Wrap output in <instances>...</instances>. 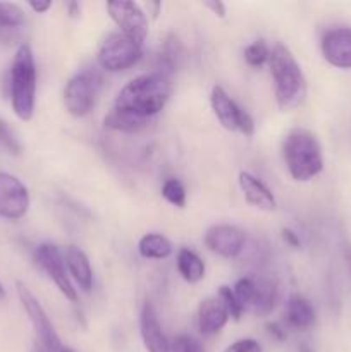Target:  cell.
Here are the masks:
<instances>
[{
    "mask_svg": "<svg viewBox=\"0 0 351 352\" xmlns=\"http://www.w3.org/2000/svg\"><path fill=\"white\" fill-rule=\"evenodd\" d=\"M203 243L212 253L224 258H236L244 248V232L236 226L219 223L206 229Z\"/></svg>",
    "mask_w": 351,
    "mask_h": 352,
    "instance_id": "7c38bea8",
    "label": "cell"
},
{
    "mask_svg": "<svg viewBox=\"0 0 351 352\" xmlns=\"http://www.w3.org/2000/svg\"><path fill=\"white\" fill-rule=\"evenodd\" d=\"M102 78L95 71H83L72 76L64 88V105L71 116L85 117L95 105Z\"/></svg>",
    "mask_w": 351,
    "mask_h": 352,
    "instance_id": "8992f818",
    "label": "cell"
},
{
    "mask_svg": "<svg viewBox=\"0 0 351 352\" xmlns=\"http://www.w3.org/2000/svg\"><path fill=\"white\" fill-rule=\"evenodd\" d=\"M10 103L21 120H31L36 102V64L30 45L23 43L16 50L9 76Z\"/></svg>",
    "mask_w": 351,
    "mask_h": 352,
    "instance_id": "277c9868",
    "label": "cell"
},
{
    "mask_svg": "<svg viewBox=\"0 0 351 352\" xmlns=\"http://www.w3.org/2000/svg\"><path fill=\"white\" fill-rule=\"evenodd\" d=\"M277 302V289L275 284L270 280H260L257 282V296H255L253 308L251 313L255 315H268L272 309L275 308Z\"/></svg>",
    "mask_w": 351,
    "mask_h": 352,
    "instance_id": "7402d4cb",
    "label": "cell"
},
{
    "mask_svg": "<svg viewBox=\"0 0 351 352\" xmlns=\"http://www.w3.org/2000/svg\"><path fill=\"white\" fill-rule=\"evenodd\" d=\"M0 144H2L3 148H7L10 153H14V155L21 153L19 141H17V138L14 136V133L10 131V127L7 126L6 120H2V119H0Z\"/></svg>",
    "mask_w": 351,
    "mask_h": 352,
    "instance_id": "f1b7e54d",
    "label": "cell"
},
{
    "mask_svg": "<svg viewBox=\"0 0 351 352\" xmlns=\"http://www.w3.org/2000/svg\"><path fill=\"white\" fill-rule=\"evenodd\" d=\"M69 12H71V17H78V14H79V3H76V2L69 3Z\"/></svg>",
    "mask_w": 351,
    "mask_h": 352,
    "instance_id": "e575fe53",
    "label": "cell"
},
{
    "mask_svg": "<svg viewBox=\"0 0 351 352\" xmlns=\"http://www.w3.org/2000/svg\"><path fill=\"white\" fill-rule=\"evenodd\" d=\"M203 6L212 10V14L219 16L220 19L226 17V3H222L220 0H209V2H203Z\"/></svg>",
    "mask_w": 351,
    "mask_h": 352,
    "instance_id": "4dcf8cb0",
    "label": "cell"
},
{
    "mask_svg": "<svg viewBox=\"0 0 351 352\" xmlns=\"http://www.w3.org/2000/svg\"><path fill=\"white\" fill-rule=\"evenodd\" d=\"M103 124L114 131L133 134V133H140L141 129H145V127L148 126V120L140 119V117L136 116H131V113L123 112V110L112 109L109 113H107L105 119H103Z\"/></svg>",
    "mask_w": 351,
    "mask_h": 352,
    "instance_id": "44dd1931",
    "label": "cell"
},
{
    "mask_svg": "<svg viewBox=\"0 0 351 352\" xmlns=\"http://www.w3.org/2000/svg\"><path fill=\"white\" fill-rule=\"evenodd\" d=\"M61 352H74L72 349H69V347H62Z\"/></svg>",
    "mask_w": 351,
    "mask_h": 352,
    "instance_id": "f35d334b",
    "label": "cell"
},
{
    "mask_svg": "<svg viewBox=\"0 0 351 352\" xmlns=\"http://www.w3.org/2000/svg\"><path fill=\"white\" fill-rule=\"evenodd\" d=\"M270 72L275 86V102L279 109L289 112L303 103L306 96V79L298 60L288 47L277 45L270 52Z\"/></svg>",
    "mask_w": 351,
    "mask_h": 352,
    "instance_id": "7a4b0ae2",
    "label": "cell"
},
{
    "mask_svg": "<svg viewBox=\"0 0 351 352\" xmlns=\"http://www.w3.org/2000/svg\"><path fill=\"white\" fill-rule=\"evenodd\" d=\"M30 7L34 10V12L41 14V12H47V10L50 9L52 2H30Z\"/></svg>",
    "mask_w": 351,
    "mask_h": 352,
    "instance_id": "836d02e7",
    "label": "cell"
},
{
    "mask_svg": "<svg viewBox=\"0 0 351 352\" xmlns=\"http://www.w3.org/2000/svg\"><path fill=\"white\" fill-rule=\"evenodd\" d=\"M107 10L114 23L120 28V33L133 38L138 43H143L148 34V21L136 2L114 0V2H107Z\"/></svg>",
    "mask_w": 351,
    "mask_h": 352,
    "instance_id": "8fae6325",
    "label": "cell"
},
{
    "mask_svg": "<svg viewBox=\"0 0 351 352\" xmlns=\"http://www.w3.org/2000/svg\"><path fill=\"white\" fill-rule=\"evenodd\" d=\"M172 82L164 72L143 74L131 79L117 95L114 109L136 116L140 119H150L157 116L171 98Z\"/></svg>",
    "mask_w": 351,
    "mask_h": 352,
    "instance_id": "6da1fadb",
    "label": "cell"
},
{
    "mask_svg": "<svg viewBox=\"0 0 351 352\" xmlns=\"http://www.w3.org/2000/svg\"><path fill=\"white\" fill-rule=\"evenodd\" d=\"M178 270L189 284H196L205 277V261L191 250H181L178 253Z\"/></svg>",
    "mask_w": 351,
    "mask_h": 352,
    "instance_id": "ffe728a7",
    "label": "cell"
},
{
    "mask_svg": "<svg viewBox=\"0 0 351 352\" xmlns=\"http://www.w3.org/2000/svg\"><path fill=\"white\" fill-rule=\"evenodd\" d=\"M229 311L219 296L206 298L198 306V329L203 336H215L226 327Z\"/></svg>",
    "mask_w": 351,
    "mask_h": 352,
    "instance_id": "9a60e30c",
    "label": "cell"
},
{
    "mask_svg": "<svg viewBox=\"0 0 351 352\" xmlns=\"http://www.w3.org/2000/svg\"><path fill=\"white\" fill-rule=\"evenodd\" d=\"M234 296H236L237 302L243 308V311H250L253 308L255 296H257V282L253 278H240L233 287Z\"/></svg>",
    "mask_w": 351,
    "mask_h": 352,
    "instance_id": "603a6c76",
    "label": "cell"
},
{
    "mask_svg": "<svg viewBox=\"0 0 351 352\" xmlns=\"http://www.w3.org/2000/svg\"><path fill=\"white\" fill-rule=\"evenodd\" d=\"M3 299H6V289H3L2 282H0V302H2Z\"/></svg>",
    "mask_w": 351,
    "mask_h": 352,
    "instance_id": "74e56055",
    "label": "cell"
},
{
    "mask_svg": "<svg viewBox=\"0 0 351 352\" xmlns=\"http://www.w3.org/2000/svg\"><path fill=\"white\" fill-rule=\"evenodd\" d=\"M281 236L282 239H284L286 244H289L291 248H298L299 246V237L296 236V232H292L291 229H282L281 230Z\"/></svg>",
    "mask_w": 351,
    "mask_h": 352,
    "instance_id": "1f68e13d",
    "label": "cell"
},
{
    "mask_svg": "<svg viewBox=\"0 0 351 352\" xmlns=\"http://www.w3.org/2000/svg\"><path fill=\"white\" fill-rule=\"evenodd\" d=\"M162 196L167 199L171 205L178 206V208H184L186 206V189L181 181L178 179H167L162 186Z\"/></svg>",
    "mask_w": 351,
    "mask_h": 352,
    "instance_id": "cb8c5ba5",
    "label": "cell"
},
{
    "mask_svg": "<svg viewBox=\"0 0 351 352\" xmlns=\"http://www.w3.org/2000/svg\"><path fill=\"white\" fill-rule=\"evenodd\" d=\"M268 58H270V50H268V47L265 45V41L257 40L244 48V60H246V64L251 65V67H260V65H264Z\"/></svg>",
    "mask_w": 351,
    "mask_h": 352,
    "instance_id": "484cf974",
    "label": "cell"
},
{
    "mask_svg": "<svg viewBox=\"0 0 351 352\" xmlns=\"http://www.w3.org/2000/svg\"><path fill=\"white\" fill-rule=\"evenodd\" d=\"M30 210L26 186L9 172L0 170V219L19 220Z\"/></svg>",
    "mask_w": 351,
    "mask_h": 352,
    "instance_id": "30bf717a",
    "label": "cell"
},
{
    "mask_svg": "<svg viewBox=\"0 0 351 352\" xmlns=\"http://www.w3.org/2000/svg\"><path fill=\"white\" fill-rule=\"evenodd\" d=\"M301 352H310V351L306 349V347H301Z\"/></svg>",
    "mask_w": 351,
    "mask_h": 352,
    "instance_id": "ab89813d",
    "label": "cell"
},
{
    "mask_svg": "<svg viewBox=\"0 0 351 352\" xmlns=\"http://www.w3.org/2000/svg\"><path fill=\"white\" fill-rule=\"evenodd\" d=\"M65 265H67L69 275H72L79 287L85 292H89L93 287V270L89 265L88 256L83 250L76 246H67L65 250Z\"/></svg>",
    "mask_w": 351,
    "mask_h": 352,
    "instance_id": "e0dca14e",
    "label": "cell"
},
{
    "mask_svg": "<svg viewBox=\"0 0 351 352\" xmlns=\"http://www.w3.org/2000/svg\"><path fill=\"white\" fill-rule=\"evenodd\" d=\"M322 55L330 65L351 69V28H334L322 38Z\"/></svg>",
    "mask_w": 351,
    "mask_h": 352,
    "instance_id": "4fadbf2b",
    "label": "cell"
},
{
    "mask_svg": "<svg viewBox=\"0 0 351 352\" xmlns=\"http://www.w3.org/2000/svg\"><path fill=\"white\" fill-rule=\"evenodd\" d=\"M31 352H50V351H48L47 347L41 346L40 342H34V344H33V349H31Z\"/></svg>",
    "mask_w": 351,
    "mask_h": 352,
    "instance_id": "d590c367",
    "label": "cell"
},
{
    "mask_svg": "<svg viewBox=\"0 0 351 352\" xmlns=\"http://www.w3.org/2000/svg\"><path fill=\"white\" fill-rule=\"evenodd\" d=\"M140 332L145 349L148 352H171V344L162 332V325L157 318L151 302H145L140 315Z\"/></svg>",
    "mask_w": 351,
    "mask_h": 352,
    "instance_id": "5bb4252c",
    "label": "cell"
},
{
    "mask_svg": "<svg viewBox=\"0 0 351 352\" xmlns=\"http://www.w3.org/2000/svg\"><path fill=\"white\" fill-rule=\"evenodd\" d=\"M171 352H205V349L198 339L182 333L171 342Z\"/></svg>",
    "mask_w": 351,
    "mask_h": 352,
    "instance_id": "83f0119b",
    "label": "cell"
},
{
    "mask_svg": "<svg viewBox=\"0 0 351 352\" xmlns=\"http://www.w3.org/2000/svg\"><path fill=\"white\" fill-rule=\"evenodd\" d=\"M138 251L147 260H164V258L171 256L172 244L162 234L150 232L141 237L140 243H138Z\"/></svg>",
    "mask_w": 351,
    "mask_h": 352,
    "instance_id": "d6986e66",
    "label": "cell"
},
{
    "mask_svg": "<svg viewBox=\"0 0 351 352\" xmlns=\"http://www.w3.org/2000/svg\"><path fill=\"white\" fill-rule=\"evenodd\" d=\"M237 181H240V188L241 191H243L246 203H250L255 208L264 210V212H272V210H275L277 203H275L274 195H272L270 189H268L260 179L255 177L250 172L241 170Z\"/></svg>",
    "mask_w": 351,
    "mask_h": 352,
    "instance_id": "2e32d148",
    "label": "cell"
},
{
    "mask_svg": "<svg viewBox=\"0 0 351 352\" xmlns=\"http://www.w3.org/2000/svg\"><path fill=\"white\" fill-rule=\"evenodd\" d=\"M282 157L295 181L306 182L323 168L322 146L315 134L303 127L291 129L282 143Z\"/></svg>",
    "mask_w": 351,
    "mask_h": 352,
    "instance_id": "3957f363",
    "label": "cell"
},
{
    "mask_svg": "<svg viewBox=\"0 0 351 352\" xmlns=\"http://www.w3.org/2000/svg\"><path fill=\"white\" fill-rule=\"evenodd\" d=\"M210 105L213 113L222 124L224 129L231 133H241L244 136H251L255 133V122L246 110L241 109L222 86H213L210 93Z\"/></svg>",
    "mask_w": 351,
    "mask_h": 352,
    "instance_id": "ba28073f",
    "label": "cell"
},
{
    "mask_svg": "<svg viewBox=\"0 0 351 352\" xmlns=\"http://www.w3.org/2000/svg\"><path fill=\"white\" fill-rule=\"evenodd\" d=\"M268 332L270 333H274L275 337H277L279 340H284L286 339V333H284V330L281 329V325H279V323H268Z\"/></svg>",
    "mask_w": 351,
    "mask_h": 352,
    "instance_id": "d6a6232c",
    "label": "cell"
},
{
    "mask_svg": "<svg viewBox=\"0 0 351 352\" xmlns=\"http://www.w3.org/2000/svg\"><path fill=\"white\" fill-rule=\"evenodd\" d=\"M219 298L222 299V302L226 305L227 311H229V316L233 320H240L241 316H243V308L240 306V302H237L236 296H234L233 289L227 287V285H222V287L219 289Z\"/></svg>",
    "mask_w": 351,
    "mask_h": 352,
    "instance_id": "4316f807",
    "label": "cell"
},
{
    "mask_svg": "<svg viewBox=\"0 0 351 352\" xmlns=\"http://www.w3.org/2000/svg\"><path fill=\"white\" fill-rule=\"evenodd\" d=\"M286 318H288L289 325L295 329L306 330L315 325L317 315L308 299L301 298V296H291L286 302Z\"/></svg>",
    "mask_w": 351,
    "mask_h": 352,
    "instance_id": "ac0fdd59",
    "label": "cell"
},
{
    "mask_svg": "<svg viewBox=\"0 0 351 352\" xmlns=\"http://www.w3.org/2000/svg\"><path fill=\"white\" fill-rule=\"evenodd\" d=\"M24 24V12L19 6L0 2V28H19Z\"/></svg>",
    "mask_w": 351,
    "mask_h": 352,
    "instance_id": "d4e9b609",
    "label": "cell"
},
{
    "mask_svg": "<svg viewBox=\"0 0 351 352\" xmlns=\"http://www.w3.org/2000/svg\"><path fill=\"white\" fill-rule=\"evenodd\" d=\"M224 352H264L262 346L255 339H240L227 346Z\"/></svg>",
    "mask_w": 351,
    "mask_h": 352,
    "instance_id": "f546056e",
    "label": "cell"
},
{
    "mask_svg": "<svg viewBox=\"0 0 351 352\" xmlns=\"http://www.w3.org/2000/svg\"><path fill=\"white\" fill-rule=\"evenodd\" d=\"M16 289L21 305H23L24 311H26L31 325H33L34 333H36V342H40L41 346L47 347L50 352H61L64 346H62L61 339H58L57 332H55L54 325H52L43 306L40 305V301L34 298L33 292L23 282H16Z\"/></svg>",
    "mask_w": 351,
    "mask_h": 352,
    "instance_id": "52a82bcc",
    "label": "cell"
},
{
    "mask_svg": "<svg viewBox=\"0 0 351 352\" xmlns=\"http://www.w3.org/2000/svg\"><path fill=\"white\" fill-rule=\"evenodd\" d=\"M34 263H36L38 267H40V270L57 285L58 291H61L69 301H78L76 289L74 285L71 284V278H69L65 258L55 244L43 243L40 244V246H36V250H34Z\"/></svg>",
    "mask_w": 351,
    "mask_h": 352,
    "instance_id": "9c48e42d",
    "label": "cell"
},
{
    "mask_svg": "<svg viewBox=\"0 0 351 352\" xmlns=\"http://www.w3.org/2000/svg\"><path fill=\"white\" fill-rule=\"evenodd\" d=\"M141 43L123 33H112L98 50V64L107 72H120L133 67L141 58Z\"/></svg>",
    "mask_w": 351,
    "mask_h": 352,
    "instance_id": "5b68a950",
    "label": "cell"
},
{
    "mask_svg": "<svg viewBox=\"0 0 351 352\" xmlns=\"http://www.w3.org/2000/svg\"><path fill=\"white\" fill-rule=\"evenodd\" d=\"M346 261H348V267H350V272H351V246L346 250Z\"/></svg>",
    "mask_w": 351,
    "mask_h": 352,
    "instance_id": "8d00e7d4",
    "label": "cell"
}]
</instances>
